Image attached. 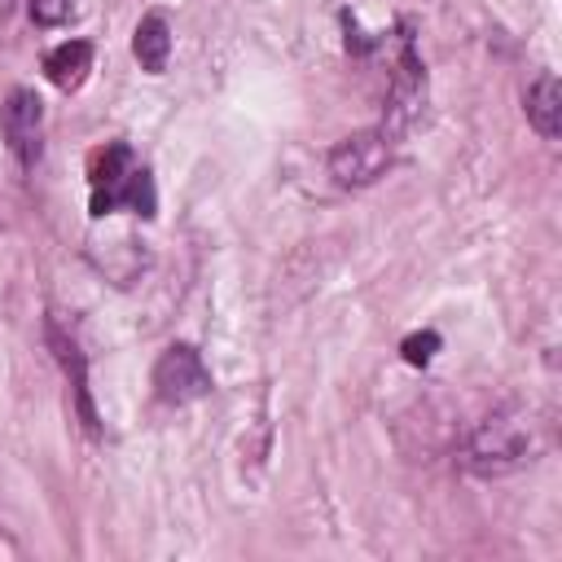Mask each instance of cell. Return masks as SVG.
Wrapping results in <instances>:
<instances>
[{"mask_svg":"<svg viewBox=\"0 0 562 562\" xmlns=\"http://www.w3.org/2000/svg\"><path fill=\"white\" fill-rule=\"evenodd\" d=\"M527 123L544 136V140H558L562 136V88H558V75H536L531 88H527Z\"/></svg>","mask_w":562,"mask_h":562,"instance_id":"obj_9","label":"cell"},{"mask_svg":"<svg viewBox=\"0 0 562 562\" xmlns=\"http://www.w3.org/2000/svg\"><path fill=\"white\" fill-rule=\"evenodd\" d=\"M44 338H48V347H53L57 364H61V369H66V378H70L75 408H79L83 426H88V430H97V404H92V395H88V360H83L79 342L61 329V321H57V316H48V321H44Z\"/></svg>","mask_w":562,"mask_h":562,"instance_id":"obj_7","label":"cell"},{"mask_svg":"<svg viewBox=\"0 0 562 562\" xmlns=\"http://www.w3.org/2000/svg\"><path fill=\"white\" fill-rule=\"evenodd\" d=\"M391 158H395V136L378 123V127H360V132L342 136V140L329 149L325 167H329V176H334L342 189H364V184H373V180L391 167Z\"/></svg>","mask_w":562,"mask_h":562,"instance_id":"obj_3","label":"cell"},{"mask_svg":"<svg viewBox=\"0 0 562 562\" xmlns=\"http://www.w3.org/2000/svg\"><path fill=\"white\" fill-rule=\"evenodd\" d=\"M154 180L149 171L132 158V149L123 140L105 145L97 154V167H92V215H110L119 206H127L132 215H154Z\"/></svg>","mask_w":562,"mask_h":562,"instance_id":"obj_2","label":"cell"},{"mask_svg":"<svg viewBox=\"0 0 562 562\" xmlns=\"http://www.w3.org/2000/svg\"><path fill=\"white\" fill-rule=\"evenodd\" d=\"M0 132H4V145L18 158V167L31 171L40 162V149H44V105H40V97L31 88H13L4 97Z\"/></svg>","mask_w":562,"mask_h":562,"instance_id":"obj_5","label":"cell"},{"mask_svg":"<svg viewBox=\"0 0 562 562\" xmlns=\"http://www.w3.org/2000/svg\"><path fill=\"white\" fill-rule=\"evenodd\" d=\"M400 351H404L408 364H430V356L439 351V334H435V329H426V334H408Z\"/></svg>","mask_w":562,"mask_h":562,"instance_id":"obj_11","label":"cell"},{"mask_svg":"<svg viewBox=\"0 0 562 562\" xmlns=\"http://www.w3.org/2000/svg\"><path fill=\"white\" fill-rule=\"evenodd\" d=\"M540 452V426L527 408L509 404V408H496L492 417H483L465 448H461V465L479 479H501L518 465H527L531 457Z\"/></svg>","mask_w":562,"mask_h":562,"instance_id":"obj_1","label":"cell"},{"mask_svg":"<svg viewBox=\"0 0 562 562\" xmlns=\"http://www.w3.org/2000/svg\"><path fill=\"white\" fill-rule=\"evenodd\" d=\"M132 53H136V61H140V70H149V75H162L167 70V57H171V22H167V13H145L140 22H136V31H132Z\"/></svg>","mask_w":562,"mask_h":562,"instance_id":"obj_8","label":"cell"},{"mask_svg":"<svg viewBox=\"0 0 562 562\" xmlns=\"http://www.w3.org/2000/svg\"><path fill=\"white\" fill-rule=\"evenodd\" d=\"M211 386H215L211 369L193 342H171L154 360V395L162 404H193V400L211 395Z\"/></svg>","mask_w":562,"mask_h":562,"instance_id":"obj_4","label":"cell"},{"mask_svg":"<svg viewBox=\"0 0 562 562\" xmlns=\"http://www.w3.org/2000/svg\"><path fill=\"white\" fill-rule=\"evenodd\" d=\"M4 9H9V0H0V13H4Z\"/></svg>","mask_w":562,"mask_h":562,"instance_id":"obj_13","label":"cell"},{"mask_svg":"<svg viewBox=\"0 0 562 562\" xmlns=\"http://www.w3.org/2000/svg\"><path fill=\"white\" fill-rule=\"evenodd\" d=\"M35 26H61L70 18V0H31Z\"/></svg>","mask_w":562,"mask_h":562,"instance_id":"obj_12","label":"cell"},{"mask_svg":"<svg viewBox=\"0 0 562 562\" xmlns=\"http://www.w3.org/2000/svg\"><path fill=\"white\" fill-rule=\"evenodd\" d=\"M422 105H426V66L413 48V35H404V48H400V61H395V75H391V92H386L382 127L400 140L413 127V119L422 114Z\"/></svg>","mask_w":562,"mask_h":562,"instance_id":"obj_6","label":"cell"},{"mask_svg":"<svg viewBox=\"0 0 562 562\" xmlns=\"http://www.w3.org/2000/svg\"><path fill=\"white\" fill-rule=\"evenodd\" d=\"M92 70V44L88 40H66L57 48L44 53V75L61 88V92H75Z\"/></svg>","mask_w":562,"mask_h":562,"instance_id":"obj_10","label":"cell"}]
</instances>
